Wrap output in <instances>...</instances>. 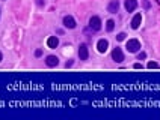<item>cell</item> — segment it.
I'll return each instance as SVG.
<instances>
[{
	"label": "cell",
	"instance_id": "cell-15",
	"mask_svg": "<svg viewBox=\"0 0 160 120\" xmlns=\"http://www.w3.org/2000/svg\"><path fill=\"white\" fill-rule=\"evenodd\" d=\"M144 59H147V54L145 53H139L138 54V60H144Z\"/></svg>",
	"mask_w": 160,
	"mask_h": 120
},
{
	"label": "cell",
	"instance_id": "cell-2",
	"mask_svg": "<svg viewBox=\"0 0 160 120\" xmlns=\"http://www.w3.org/2000/svg\"><path fill=\"white\" fill-rule=\"evenodd\" d=\"M89 27L95 32H98L101 29V18L100 17H91V20H89Z\"/></svg>",
	"mask_w": 160,
	"mask_h": 120
},
{
	"label": "cell",
	"instance_id": "cell-17",
	"mask_svg": "<svg viewBox=\"0 0 160 120\" xmlns=\"http://www.w3.org/2000/svg\"><path fill=\"white\" fill-rule=\"evenodd\" d=\"M65 66H67V68H71V66H73V62H67Z\"/></svg>",
	"mask_w": 160,
	"mask_h": 120
},
{
	"label": "cell",
	"instance_id": "cell-7",
	"mask_svg": "<svg viewBox=\"0 0 160 120\" xmlns=\"http://www.w3.org/2000/svg\"><path fill=\"white\" fill-rule=\"evenodd\" d=\"M46 63H47V66H50V68H55V66L59 65V59H58L56 56H47V57H46Z\"/></svg>",
	"mask_w": 160,
	"mask_h": 120
},
{
	"label": "cell",
	"instance_id": "cell-12",
	"mask_svg": "<svg viewBox=\"0 0 160 120\" xmlns=\"http://www.w3.org/2000/svg\"><path fill=\"white\" fill-rule=\"evenodd\" d=\"M106 29H107V32H112L115 29V21L113 20H107V23H106Z\"/></svg>",
	"mask_w": 160,
	"mask_h": 120
},
{
	"label": "cell",
	"instance_id": "cell-14",
	"mask_svg": "<svg viewBox=\"0 0 160 120\" xmlns=\"http://www.w3.org/2000/svg\"><path fill=\"white\" fill-rule=\"evenodd\" d=\"M116 39H118V41H124V39H126V33H118Z\"/></svg>",
	"mask_w": 160,
	"mask_h": 120
},
{
	"label": "cell",
	"instance_id": "cell-8",
	"mask_svg": "<svg viewBox=\"0 0 160 120\" xmlns=\"http://www.w3.org/2000/svg\"><path fill=\"white\" fill-rule=\"evenodd\" d=\"M118 9H119V2L118 0H112V2L109 3V6H107V11L110 14H116Z\"/></svg>",
	"mask_w": 160,
	"mask_h": 120
},
{
	"label": "cell",
	"instance_id": "cell-10",
	"mask_svg": "<svg viewBox=\"0 0 160 120\" xmlns=\"http://www.w3.org/2000/svg\"><path fill=\"white\" fill-rule=\"evenodd\" d=\"M140 23H142V15L140 14H136L135 17H133V20H131V27L133 29H139Z\"/></svg>",
	"mask_w": 160,
	"mask_h": 120
},
{
	"label": "cell",
	"instance_id": "cell-19",
	"mask_svg": "<svg viewBox=\"0 0 160 120\" xmlns=\"http://www.w3.org/2000/svg\"><path fill=\"white\" fill-rule=\"evenodd\" d=\"M2 59H3V56H2V53H0V62H2Z\"/></svg>",
	"mask_w": 160,
	"mask_h": 120
},
{
	"label": "cell",
	"instance_id": "cell-13",
	"mask_svg": "<svg viewBox=\"0 0 160 120\" xmlns=\"http://www.w3.org/2000/svg\"><path fill=\"white\" fill-rule=\"evenodd\" d=\"M147 66H148V69H156V68H159V65L156 62H149Z\"/></svg>",
	"mask_w": 160,
	"mask_h": 120
},
{
	"label": "cell",
	"instance_id": "cell-1",
	"mask_svg": "<svg viewBox=\"0 0 160 120\" xmlns=\"http://www.w3.org/2000/svg\"><path fill=\"white\" fill-rule=\"evenodd\" d=\"M126 48H127L128 53H138V51L140 50V42L138 39H130V41H127Z\"/></svg>",
	"mask_w": 160,
	"mask_h": 120
},
{
	"label": "cell",
	"instance_id": "cell-4",
	"mask_svg": "<svg viewBox=\"0 0 160 120\" xmlns=\"http://www.w3.org/2000/svg\"><path fill=\"white\" fill-rule=\"evenodd\" d=\"M79 57H80V60H88V57H89V51H88L86 44L80 45V48H79Z\"/></svg>",
	"mask_w": 160,
	"mask_h": 120
},
{
	"label": "cell",
	"instance_id": "cell-16",
	"mask_svg": "<svg viewBox=\"0 0 160 120\" xmlns=\"http://www.w3.org/2000/svg\"><path fill=\"white\" fill-rule=\"evenodd\" d=\"M35 56H36V57H41V56H42V50H36V51H35Z\"/></svg>",
	"mask_w": 160,
	"mask_h": 120
},
{
	"label": "cell",
	"instance_id": "cell-6",
	"mask_svg": "<svg viewBox=\"0 0 160 120\" xmlns=\"http://www.w3.org/2000/svg\"><path fill=\"white\" fill-rule=\"evenodd\" d=\"M124 6H126V11L127 12H133L138 8V0H126Z\"/></svg>",
	"mask_w": 160,
	"mask_h": 120
},
{
	"label": "cell",
	"instance_id": "cell-9",
	"mask_svg": "<svg viewBox=\"0 0 160 120\" xmlns=\"http://www.w3.org/2000/svg\"><path fill=\"white\" fill-rule=\"evenodd\" d=\"M107 47H109V42L106 39H100L98 44H97V48H98L100 53H106V51H107Z\"/></svg>",
	"mask_w": 160,
	"mask_h": 120
},
{
	"label": "cell",
	"instance_id": "cell-18",
	"mask_svg": "<svg viewBox=\"0 0 160 120\" xmlns=\"http://www.w3.org/2000/svg\"><path fill=\"white\" fill-rule=\"evenodd\" d=\"M139 68H142V65H140V63H136V65H135V69H139Z\"/></svg>",
	"mask_w": 160,
	"mask_h": 120
},
{
	"label": "cell",
	"instance_id": "cell-3",
	"mask_svg": "<svg viewBox=\"0 0 160 120\" xmlns=\"http://www.w3.org/2000/svg\"><path fill=\"white\" fill-rule=\"evenodd\" d=\"M112 59H113L116 63H121L122 60H124V53H122V50L118 48V47L115 48V50L112 51Z\"/></svg>",
	"mask_w": 160,
	"mask_h": 120
},
{
	"label": "cell",
	"instance_id": "cell-5",
	"mask_svg": "<svg viewBox=\"0 0 160 120\" xmlns=\"http://www.w3.org/2000/svg\"><path fill=\"white\" fill-rule=\"evenodd\" d=\"M64 26L67 29H74L76 27V20L71 15H67V17H64Z\"/></svg>",
	"mask_w": 160,
	"mask_h": 120
},
{
	"label": "cell",
	"instance_id": "cell-11",
	"mask_svg": "<svg viewBox=\"0 0 160 120\" xmlns=\"http://www.w3.org/2000/svg\"><path fill=\"white\" fill-rule=\"evenodd\" d=\"M47 45H48V48H56L59 45V39L56 36H50L47 39Z\"/></svg>",
	"mask_w": 160,
	"mask_h": 120
}]
</instances>
